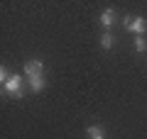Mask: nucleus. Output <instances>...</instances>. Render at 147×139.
I'll return each mask as SVG.
<instances>
[{"label":"nucleus","mask_w":147,"mask_h":139,"mask_svg":"<svg viewBox=\"0 0 147 139\" xmlns=\"http://www.w3.org/2000/svg\"><path fill=\"white\" fill-rule=\"evenodd\" d=\"M25 73H27V78H30V81L42 78V76H44V63H42V61H27Z\"/></svg>","instance_id":"f257e3e1"},{"label":"nucleus","mask_w":147,"mask_h":139,"mask_svg":"<svg viewBox=\"0 0 147 139\" xmlns=\"http://www.w3.org/2000/svg\"><path fill=\"white\" fill-rule=\"evenodd\" d=\"M20 86H22V78L20 76H10V81L5 83V93H10L12 98H20V95H22Z\"/></svg>","instance_id":"f03ea898"},{"label":"nucleus","mask_w":147,"mask_h":139,"mask_svg":"<svg viewBox=\"0 0 147 139\" xmlns=\"http://www.w3.org/2000/svg\"><path fill=\"white\" fill-rule=\"evenodd\" d=\"M125 27H127L130 32H140V34H142V32L147 29V22L142 20V17H137V20H130V17H125Z\"/></svg>","instance_id":"7ed1b4c3"},{"label":"nucleus","mask_w":147,"mask_h":139,"mask_svg":"<svg viewBox=\"0 0 147 139\" xmlns=\"http://www.w3.org/2000/svg\"><path fill=\"white\" fill-rule=\"evenodd\" d=\"M88 139H105L103 127H98V124H91V127H88Z\"/></svg>","instance_id":"20e7f679"},{"label":"nucleus","mask_w":147,"mask_h":139,"mask_svg":"<svg viewBox=\"0 0 147 139\" xmlns=\"http://www.w3.org/2000/svg\"><path fill=\"white\" fill-rule=\"evenodd\" d=\"M113 20H115V12H113V10H105L103 15H100V25H103V27H110Z\"/></svg>","instance_id":"39448f33"},{"label":"nucleus","mask_w":147,"mask_h":139,"mask_svg":"<svg viewBox=\"0 0 147 139\" xmlns=\"http://www.w3.org/2000/svg\"><path fill=\"white\" fill-rule=\"evenodd\" d=\"M30 86H32V90H34V93H39L44 88V78H34V81H30Z\"/></svg>","instance_id":"423d86ee"},{"label":"nucleus","mask_w":147,"mask_h":139,"mask_svg":"<svg viewBox=\"0 0 147 139\" xmlns=\"http://www.w3.org/2000/svg\"><path fill=\"white\" fill-rule=\"evenodd\" d=\"M100 46H103V49H110V46H113V37L103 34V37H100Z\"/></svg>","instance_id":"0eeeda50"},{"label":"nucleus","mask_w":147,"mask_h":139,"mask_svg":"<svg viewBox=\"0 0 147 139\" xmlns=\"http://www.w3.org/2000/svg\"><path fill=\"white\" fill-rule=\"evenodd\" d=\"M135 49H137V51H145V49H147V41L145 39H142V37H137V39H135Z\"/></svg>","instance_id":"6e6552de"}]
</instances>
